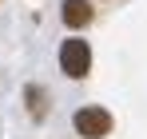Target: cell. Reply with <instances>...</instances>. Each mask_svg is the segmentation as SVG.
<instances>
[{
	"label": "cell",
	"instance_id": "obj_1",
	"mask_svg": "<svg viewBox=\"0 0 147 139\" xmlns=\"http://www.w3.org/2000/svg\"><path fill=\"white\" fill-rule=\"evenodd\" d=\"M72 127L80 139H107L111 135V127H115V119L107 107H96V103H88V107H80L72 115Z\"/></svg>",
	"mask_w": 147,
	"mask_h": 139
},
{
	"label": "cell",
	"instance_id": "obj_2",
	"mask_svg": "<svg viewBox=\"0 0 147 139\" xmlns=\"http://www.w3.org/2000/svg\"><path fill=\"white\" fill-rule=\"evenodd\" d=\"M60 72H64L68 80H84V76L92 72V48H88V40L72 36V40L60 44Z\"/></svg>",
	"mask_w": 147,
	"mask_h": 139
},
{
	"label": "cell",
	"instance_id": "obj_4",
	"mask_svg": "<svg viewBox=\"0 0 147 139\" xmlns=\"http://www.w3.org/2000/svg\"><path fill=\"white\" fill-rule=\"evenodd\" d=\"M24 99H28V111H32V119H44V111H48V92H44V88H36V84H28Z\"/></svg>",
	"mask_w": 147,
	"mask_h": 139
},
{
	"label": "cell",
	"instance_id": "obj_3",
	"mask_svg": "<svg viewBox=\"0 0 147 139\" xmlns=\"http://www.w3.org/2000/svg\"><path fill=\"white\" fill-rule=\"evenodd\" d=\"M60 20L68 24L72 32H80V28H88L96 20V8H92V0H64L60 4Z\"/></svg>",
	"mask_w": 147,
	"mask_h": 139
}]
</instances>
